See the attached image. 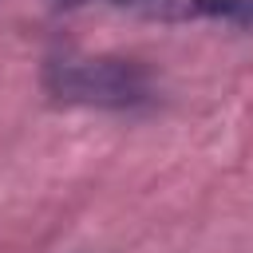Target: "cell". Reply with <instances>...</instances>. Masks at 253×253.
Segmentation results:
<instances>
[{"label":"cell","instance_id":"cell-1","mask_svg":"<svg viewBox=\"0 0 253 253\" xmlns=\"http://www.w3.org/2000/svg\"><path fill=\"white\" fill-rule=\"evenodd\" d=\"M43 91L71 107L134 111L154 99V79L126 55H59L43 67Z\"/></svg>","mask_w":253,"mask_h":253},{"label":"cell","instance_id":"cell-2","mask_svg":"<svg viewBox=\"0 0 253 253\" xmlns=\"http://www.w3.org/2000/svg\"><path fill=\"white\" fill-rule=\"evenodd\" d=\"M59 8H83V4H111L123 12H138L150 20H194L190 0H55Z\"/></svg>","mask_w":253,"mask_h":253}]
</instances>
